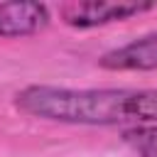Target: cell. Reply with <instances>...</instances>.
<instances>
[{"mask_svg": "<svg viewBox=\"0 0 157 157\" xmlns=\"http://www.w3.org/2000/svg\"><path fill=\"white\" fill-rule=\"evenodd\" d=\"M132 88H56L27 86L17 91L15 108L32 118L71 125H120L137 123Z\"/></svg>", "mask_w": 157, "mask_h": 157, "instance_id": "obj_1", "label": "cell"}, {"mask_svg": "<svg viewBox=\"0 0 157 157\" xmlns=\"http://www.w3.org/2000/svg\"><path fill=\"white\" fill-rule=\"evenodd\" d=\"M152 7L155 2H137V0H78V2H64L59 7V15L69 27L88 29L135 17Z\"/></svg>", "mask_w": 157, "mask_h": 157, "instance_id": "obj_2", "label": "cell"}, {"mask_svg": "<svg viewBox=\"0 0 157 157\" xmlns=\"http://www.w3.org/2000/svg\"><path fill=\"white\" fill-rule=\"evenodd\" d=\"M101 69L108 71H152L157 69V32L128 42L98 59Z\"/></svg>", "mask_w": 157, "mask_h": 157, "instance_id": "obj_3", "label": "cell"}, {"mask_svg": "<svg viewBox=\"0 0 157 157\" xmlns=\"http://www.w3.org/2000/svg\"><path fill=\"white\" fill-rule=\"evenodd\" d=\"M49 25V7L42 2H0V37H27Z\"/></svg>", "mask_w": 157, "mask_h": 157, "instance_id": "obj_4", "label": "cell"}, {"mask_svg": "<svg viewBox=\"0 0 157 157\" xmlns=\"http://www.w3.org/2000/svg\"><path fill=\"white\" fill-rule=\"evenodd\" d=\"M137 123H157V88H140L135 96Z\"/></svg>", "mask_w": 157, "mask_h": 157, "instance_id": "obj_5", "label": "cell"}, {"mask_svg": "<svg viewBox=\"0 0 157 157\" xmlns=\"http://www.w3.org/2000/svg\"><path fill=\"white\" fill-rule=\"evenodd\" d=\"M128 137L137 147L140 157H157V125L155 128H140L135 132H128Z\"/></svg>", "mask_w": 157, "mask_h": 157, "instance_id": "obj_6", "label": "cell"}]
</instances>
